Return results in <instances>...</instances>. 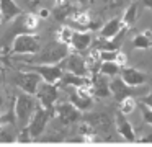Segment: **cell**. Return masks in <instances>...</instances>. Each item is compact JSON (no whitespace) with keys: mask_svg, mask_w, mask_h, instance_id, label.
<instances>
[{"mask_svg":"<svg viewBox=\"0 0 152 147\" xmlns=\"http://www.w3.org/2000/svg\"><path fill=\"white\" fill-rule=\"evenodd\" d=\"M70 54V46L62 41H49L33 57H20L25 64H59Z\"/></svg>","mask_w":152,"mask_h":147,"instance_id":"obj_1","label":"cell"},{"mask_svg":"<svg viewBox=\"0 0 152 147\" xmlns=\"http://www.w3.org/2000/svg\"><path fill=\"white\" fill-rule=\"evenodd\" d=\"M38 103H39L38 98L31 93L21 91V93L17 95V98H15V116H17L21 129H23V127H28L34 111H36Z\"/></svg>","mask_w":152,"mask_h":147,"instance_id":"obj_2","label":"cell"},{"mask_svg":"<svg viewBox=\"0 0 152 147\" xmlns=\"http://www.w3.org/2000/svg\"><path fill=\"white\" fill-rule=\"evenodd\" d=\"M110 88H111V97L115 98L118 103H121L124 98L128 97H144L149 93V90L142 85V87H131L123 80L121 75H116L110 82Z\"/></svg>","mask_w":152,"mask_h":147,"instance_id":"obj_3","label":"cell"},{"mask_svg":"<svg viewBox=\"0 0 152 147\" xmlns=\"http://www.w3.org/2000/svg\"><path fill=\"white\" fill-rule=\"evenodd\" d=\"M41 51V42L36 34L31 33H21L17 34L12 42V54L13 56H33Z\"/></svg>","mask_w":152,"mask_h":147,"instance_id":"obj_4","label":"cell"},{"mask_svg":"<svg viewBox=\"0 0 152 147\" xmlns=\"http://www.w3.org/2000/svg\"><path fill=\"white\" fill-rule=\"evenodd\" d=\"M43 80L44 78L41 77L38 72L30 70V69H21L20 72L13 74V77H12V82H13L18 88H21L23 91L31 93V95H36L38 87L41 85Z\"/></svg>","mask_w":152,"mask_h":147,"instance_id":"obj_5","label":"cell"},{"mask_svg":"<svg viewBox=\"0 0 152 147\" xmlns=\"http://www.w3.org/2000/svg\"><path fill=\"white\" fill-rule=\"evenodd\" d=\"M51 116H53V111L46 110L41 103H38L36 111H34L33 118H31L30 124H28V127H26L28 132H30V136H31V139H38V137L44 132V129H46Z\"/></svg>","mask_w":152,"mask_h":147,"instance_id":"obj_6","label":"cell"},{"mask_svg":"<svg viewBox=\"0 0 152 147\" xmlns=\"http://www.w3.org/2000/svg\"><path fill=\"white\" fill-rule=\"evenodd\" d=\"M66 88V91L69 93L70 103H74L80 111L90 110L93 106V93L88 90V88L83 87H72V85H62Z\"/></svg>","mask_w":152,"mask_h":147,"instance_id":"obj_7","label":"cell"},{"mask_svg":"<svg viewBox=\"0 0 152 147\" xmlns=\"http://www.w3.org/2000/svg\"><path fill=\"white\" fill-rule=\"evenodd\" d=\"M23 69H30V70H34L44 78V82H49V83H57L61 82L64 75V69L62 65L59 64H26Z\"/></svg>","mask_w":152,"mask_h":147,"instance_id":"obj_8","label":"cell"},{"mask_svg":"<svg viewBox=\"0 0 152 147\" xmlns=\"http://www.w3.org/2000/svg\"><path fill=\"white\" fill-rule=\"evenodd\" d=\"M34 97L38 98V101H39L46 110H49V111H53V113H54V103L57 101V97H59L57 85L43 80V82H41V85L38 87V91H36Z\"/></svg>","mask_w":152,"mask_h":147,"instance_id":"obj_9","label":"cell"},{"mask_svg":"<svg viewBox=\"0 0 152 147\" xmlns=\"http://www.w3.org/2000/svg\"><path fill=\"white\" fill-rule=\"evenodd\" d=\"M62 69L66 72H72V74H77V75H83V77H88L90 75V70L87 67V61L85 57L80 56V52L74 51L61 62Z\"/></svg>","mask_w":152,"mask_h":147,"instance_id":"obj_10","label":"cell"},{"mask_svg":"<svg viewBox=\"0 0 152 147\" xmlns=\"http://www.w3.org/2000/svg\"><path fill=\"white\" fill-rule=\"evenodd\" d=\"M54 114H56L57 121L64 126H69V124L82 119L80 110L70 101L69 103H59L57 106H54Z\"/></svg>","mask_w":152,"mask_h":147,"instance_id":"obj_11","label":"cell"},{"mask_svg":"<svg viewBox=\"0 0 152 147\" xmlns=\"http://www.w3.org/2000/svg\"><path fill=\"white\" fill-rule=\"evenodd\" d=\"M67 25L72 26L74 29H79V31H90V29H100L102 26L98 23H93L90 18L88 12H83V10L77 8L75 12L70 15V18L67 20Z\"/></svg>","mask_w":152,"mask_h":147,"instance_id":"obj_12","label":"cell"},{"mask_svg":"<svg viewBox=\"0 0 152 147\" xmlns=\"http://www.w3.org/2000/svg\"><path fill=\"white\" fill-rule=\"evenodd\" d=\"M119 75H121L123 80L128 85H131V87H142V85H145V82H149V78H151L145 72L139 70V69H136V67H128V65L121 69V74Z\"/></svg>","mask_w":152,"mask_h":147,"instance_id":"obj_13","label":"cell"},{"mask_svg":"<svg viewBox=\"0 0 152 147\" xmlns=\"http://www.w3.org/2000/svg\"><path fill=\"white\" fill-rule=\"evenodd\" d=\"M115 127H116L119 136L124 137L126 140H129V142H134L136 140V134H134V129H132L131 123L126 119V114L119 110L115 116Z\"/></svg>","mask_w":152,"mask_h":147,"instance_id":"obj_14","label":"cell"},{"mask_svg":"<svg viewBox=\"0 0 152 147\" xmlns=\"http://www.w3.org/2000/svg\"><path fill=\"white\" fill-rule=\"evenodd\" d=\"M108 75L102 74V72H98V74H93L92 77V82H93V95L95 97H100V98H105V97H110V93H111V88H110V80H108Z\"/></svg>","mask_w":152,"mask_h":147,"instance_id":"obj_15","label":"cell"},{"mask_svg":"<svg viewBox=\"0 0 152 147\" xmlns=\"http://www.w3.org/2000/svg\"><path fill=\"white\" fill-rule=\"evenodd\" d=\"M85 121L92 124L95 132H108L113 126V123L110 121V116L106 113H92L88 116H85Z\"/></svg>","mask_w":152,"mask_h":147,"instance_id":"obj_16","label":"cell"},{"mask_svg":"<svg viewBox=\"0 0 152 147\" xmlns=\"http://www.w3.org/2000/svg\"><path fill=\"white\" fill-rule=\"evenodd\" d=\"M61 85H72V87H83V88H88L90 91L93 93L92 87H93V82L90 77H83V75H77L72 74V72H64L62 78L59 82Z\"/></svg>","mask_w":152,"mask_h":147,"instance_id":"obj_17","label":"cell"},{"mask_svg":"<svg viewBox=\"0 0 152 147\" xmlns=\"http://www.w3.org/2000/svg\"><path fill=\"white\" fill-rule=\"evenodd\" d=\"M92 42H93L92 33L75 29L74 38H72V42H70V48H72L74 51H77V52H83V51H87V49L92 46Z\"/></svg>","mask_w":152,"mask_h":147,"instance_id":"obj_18","label":"cell"},{"mask_svg":"<svg viewBox=\"0 0 152 147\" xmlns=\"http://www.w3.org/2000/svg\"><path fill=\"white\" fill-rule=\"evenodd\" d=\"M21 12L23 10L17 5L15 0H0V15L4 21H12L18 15H21Z\"/></svg>","mask_w":152,"mask_h":147,"instance_id":"obj_19","label":"cell"},{"mask_svg":"<svg viewBox=\"0 0 152 147\" xmlns=\"http://www.w3.org/2000/svg\"><path fill=\"white\" fill-rule=\"evenodd\" d=\"M123 20L121 18H113L110 21H106L105 25H102V28L98 29L100 31V38H105V39H113L119 31L123 29Z\"/></svg>","mask_w":152,"mask_h":147,"instance_id":"obj_20","label":"cell"},{"mask_svg":"<svg viewBox=\"0 0 152 147\" xmlns=\"http://www.w3.org/2000/svg\"><path fill=\"white\" fill-rule=\"evenodd\" d=\"M85 61H87V67H88V70H90V74H98L100 72V65H102V54H100V49H96V48H93V49H90V52L87 54V57H85Z\"/></svg>","mask_w":152,"mask_h":147,"instance_id":"obj_21","label":"cell"},{"mask_svg":"<svg viewBox=\"0 0 152 147\" xmlns=\"http://www.w3.org/2000/svg\"><path fill=\"white\" fill-rule=\"evenodd\" d=\"M134 49H149L152 48V29H144L142 33L136 34L132 38Z\"/></svg>","mask_w":152,"mask_h":147,"instance_id":"obj_22","label":"cell"},{"mask_svg":"<svg viewBox=\"0 0 152 147\" xmlns=\"http://www.w3.org/2000/svg\"><path fill=\"white\" fill-rule=\"evenodd\" d=\"M121 65L118 64L116 61H103L102 65H100V72L108 77H116V75L121 74Z\"/></svg>","mask_w":152,"mask_h":147,"instance_id":"obj_23","label":"cell"},{"mask_svg":"<svg viewBox=\"0 0 152 147\" xmlns=\"http://www.w3.org/2000/svg\"><path fill=\"white\" fill-rule=\"evenodd\" d=\"M136 16H137V3H131V5L126 8L124 15H123V25L128 26V28H132L136 25Z\"/></svg>","mask_w":152,"mask_h":147,"instance_id":"obj_24","label":"cell"},{"mask_svg":"<svg viewBox=\"0 0 152 147\" xmlns=\"http://www.w3.org/2000/svg\"><path fill=\"white\" fill-rule=\"evenodd\" d=\"M74 33H75V29H74L72 26L64 25V26H61L59 31H57V39L70 46V42H72V38H74Z\"/></svg>","mask_w":152,"mask_h":147,"instance_id":"obj_25","label":"cell"},{"mask_svg":"<svg viewBox=\"0 0 152 147\" xmlns=\"http://www.w3.org/2000/svg\"><path fill=\"white\" fill-rule=\"evenodd\" d=\"M39 15L38 13H28V15H25L23 18V28L26 29V31H34V29L39 26Z\"/></svg>","mask_w":152,"mask_h":147,"instance_id":"obj_26","label":"cell"},{"mask_svg":"<svg viewBox=\"0 0 152 147\" xmlns=\"http://www.w3.org/2000/svg\"><path fill=\"white\" fill-rule=\"evenodd\" d=\"M136 106H137L136 98L134 97H128V98H124V100L119 103V111H123L124 114H131L132 111L136 110Z\"/></svg>","mask_w":152,"mask_h":147,"instance_id":"obj_27","label":"cell"},{"mask_svg":"<svg viewBox=\"0 0 152 147\" xmlns=\"http://www.w3.org/2000/svg\"><path fill=\"white\" fill-rule=\"evenodd\" d=\"M137 106H139V110H141V113H142V119H144L147 124L152 126V108L147 106L145 103H142V101L137 103Z\"/></svg>","mask_w":152,"mask_h":147,"instance_id":"obj_28","label":"cell"},{"mask_svg":"<svg viewBox=\"0 0 152 147\" xmlns=\"http://www.w3.org/2000/svg\"><path fill=\"white\" fill-rule=\"evenodd\" d=\"M116 62H118L121 67H126V64H128V56H126V52H123V51H119V54H118V59H116Z\"/></svg>","mask_w":152,"mask_h":147,"instance_id":"obj_29","label":"cell"},{"mask_svg":"<svg viewBox=\"0 0 152 147\" xmlns=\"http://www.w3.org/2000/svg\"><path fill=\"white\" fill-rule=\"evenodd\" d=\"M10 118H12V114H7V116H2V114H0V132L5 129V126L8 124V119H10Z\"/></svg>","mask_w":152,"mask_h":147,"instance_id":"obj_30","label":"cell"},{"mask_svg":"<svg viewBox=\"0 0 152 147\" xmlns=\"http://www.w3.org/2000/svg\"><path fill=\"white\" fill-rule=\"evenodd\" d=\"M38 15H39V18H49L51 10L49 8H39L38 10Z\"/></svg>","mask_w":152,"mask_h":147,"instance_id":"obj_31","label":"cell"},{"mask_svg":"<svg viewBox=\"0 0 152 147\" xmlns=\"http://www.w3.org/2000/svg\"><path fill=\"white\" fill-rule=\"evenodd\" d=\"M142 103H145L147 106L152 108V91H149L147 95H144V97H142Z\"/></svg>","mask_w":152,"mask_h":147,"instance_id":"obj_32","label":"cell"},{"mask_svg":"<svg viewBox=\"0 0 152 147\" xmlns=\"http://www.w3.org/2000/svg\"><path fill=\"white\" fill-rule=\"evenodd\" d=\"M74 2L79 5H90V3H93V0H74Z\"/></svg>","mask_w":152,"mask_h":147,"instance_id":"obj_33","label":"cell"},{"mask_svg":"<svg viewBox=\"0 0 152 147\" xmlns=\"http://www.w3.org/2000/svg\"><path fill=\"white\" fill-rule=\"evenodd\" d=\"M141 2H142V5H144L145 8L152 10V0H141Z\"/></svg>","mask_w":152,"mask_h":147,"instance_id":"obj_34","label":"cell"},{"mask_svg":"<svg viewBox=\"0 0 152 147\" xmlns=\"http://www.w3.org/2000/svg\"><path fill=\"white\" fill-rule=\"evenodd\" d=\"M139 142H152V134L149 137H142L141 140H139Z\"/></svg>","mask_w":152,"mask_h":147,"instance_id":"obj_35","label":"cell"},{"mask_svg":"<svg viewBox=\"0 0 152 147\" xmlns=\"http://www.w3.org/2000/svg\"><path fill=\"white\" fill-rule=\"evenodd\" d=\"M4 70H5V67H4L2 64H0V72H4Z\"/></svg>","mask_w":152,"mask_h":147,"instance_id":"obj_36","label":"cell"},{"mask_svg":"<svg viewBox=\"0 0 152 147\" xmlns=\"http://www.w3.org/2000/svg\"><path fill=\"white\" fill-rule=\"evenodd\" d=\"M0 106H2V97H0Z\"/></svg>","mask_w":152,"mask_h":147,"instance_id":"obj_37","label":"cell"},{"mask_svg":"<svg viewBox=\"0 0 152 147\" xmlns=\"http://www.w3.org/2000/svg\"><path fill=\"white\" fill-rule=\"evenodd\" d=\"M26 2H28V0H26Z\"/></svg>","mask_w":152,"mask_h":147,"instance_id":"obj_38","label":"cell"}]
</instances>
